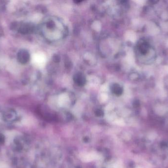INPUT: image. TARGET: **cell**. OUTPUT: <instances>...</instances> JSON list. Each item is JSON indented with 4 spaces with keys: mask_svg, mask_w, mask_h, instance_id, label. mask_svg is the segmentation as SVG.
Listing matches in <instances>:
<instances>
[{
    "mask_svg": "<svg viewBox=\"0 0 168 168\" xmlns=\"http://www.w3.org/2000/svg\"><path fill=\"white\" fill-rule=\"evenodd\" d=\"M74 80L77 84L79 85H83L85 83V78L81 74H77L74 77Z\"/></svg>",
    "mask_w": 168,
    "mask_h": 168,
    "instance_id": "3",
    "label": "cell"
},
{
    "mask_svg": "<svg viewBox=\"0 0 168 168\" xmlns=\"http://www.w3.org/2000/svg\"><path fill=\"white\" fill-rule=\"evenodd\" d=\"M113 92L117 95H121L122 93V89L118 84H115L113 86Z\"/></svg>",
    "mask_w": 168,
    "mask_h": 168,
    "instance_id": "5",
    "label": "cell"
},
{
    "mask_svg": "<svg viewBox=\"0 0 168 168\" xmlns=\"http://www.w3.org/2000/svg\"><path fill=\"white\" fill-rule=\"evenodd\" d=\"M32 26L29 24H25L20 27L19 31L22 33H28L32 30Z\"/></svg>",
    "mask_w": 168,
    "mask_h": 168,
    "instance_id": "4",
    "label": "cell"
},
{
    "mask_svg": "<svg viewBox=\"0 0 168 168\" xmlns=\"http://www.w3.org/2000/svg\"><path fill=\"white\" fill-rule=\"evenodd\" d=\"M139 50L141 53L143 55H146L149 52L150 48V44L146 41H143L139 44Z\"/></svg>",
    "mask_w": 168,
    "mask_h": 168,
    "instance_id": "2",
    "label": "cell"
},
{
    "mask_svg": "<svg viewBox=\"0 0 168 168\" xmlns=\"http://www.w3.org/2000/svg\"><path fill=\"white\" fill-rule=\"evenodd\" d=\"M18 60L21 64H26L30 59V54L26 50H21L18 53Z\"/></svg>",
    "mask_w": 168,
    "mask_h": 168,
    "instance_id": "1",
    "label": "cell"
}]
</instances>
